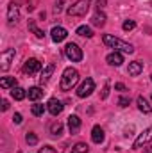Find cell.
I'll use <instances>...</instances> for the list:
<instances>
[{
  "label": "cell",
  "instance_id": "21",
  "mask_svg": "<svg viewBox=\"0 0 152 153\" xmlns=\"http://www.w3.org/2000/svg\"><path fill=\"white\" fill-rule=\"evenodd\" d=\"M14 85H16V78L14 76H4L0 80V87L2 89H13Z\"/></svg>",
  "mask_w": 152,
  "mask_h": 153
},
{
  "label": "cell",
  "instance_id": "31",
  "mask_svg": "<svg viewBox=\"0 0 152 153\" xmlns=\"http://www.w3.org/2000/svg\"><path fill=\"white\" fill-rule=\"evenodd\" d=\"M39 153H57V152H56L52 146H43V148L39 150Z\"/></svg>",
  "mask_w": 152,
  "mask_h": 153
},
{
  "label": "cell",
  "instance_id": "4",
  "mask_svg": "<svg viewBox=\"0 0 152 153\" xmlns=\"http://www.w3.org/2000/svg\"><path fill=\"white\" fill-rule=\"evenodd\" d=\"M65 55H66L72 62L82 61V50L79 48V45H75V43H68V45L65 46Z\"/></svg>",
  "mask_w": 152,
  "mask_h": 153
},
{
  "label": "cell",
  "instance_id": "8",
  "mask_svg": "<svg viewBox=\"0 0 152 153\" xmlns=\"http://www.w3.org/2000/svg\"><path fill=\"white\" fill-rule=\"evenodd\" d=\"M18 20H20V7H18L16 2H11L9 4V9H7V23L9 25H14Z\"/></svg>",
  "mask_w": 152,
  "mask_h": 153
},
{
  "label": "cell",
  "instance_id": "23",
  "mask_svg": "<svg viewBox=\"0 0 152 153\" xmlns=\"http://www.w3.org/2000/svg\"><path fill=\"white\" fill-rule=\"evenodd\" d=\"M77 34H79V36H82V38H93V30H91L90 27H86V25L77 27Z\"/></svg>",
  "mask_w": 152,
  "mask_h": 153
},
{
  "label": "cell",
  "instance_id": "5",
  "mask_svg": "<svg viewBox=\"0 0 152 153\" xmlns=\"http://www.w3.org/2000/svg\"><path fill=\"white\" fill-rule=\"evenodd\" d=\"M14 55H16L14 48H7L5 52H2V55H0V70L2 71H7L11 68V62L14 61Z\"/></svg>",
  "mask_w": 152,
  "mask_h": 153
},
{
  "label": "cell",
  "instance_id": "12",
  "mask_svg": "<svg viewBox=\"0 0 152 153\" xmlns=\"http://www.w3.org/2000/svg\"><path fill=\"white\" fill-rule=\"evenodd\" d=\"M106 61H108V64L109 66H122L123 64V57H122V53L120 52H111L108 57H106Z\"/></svg>",
  "mask_w": 152,
  "mask_h": 153
},
{
  "label": "cell",
  "instance_id": "14",
  "mask_svg": "<svg viewBox=\"0 0 152 153\" xmlns=\"http://www.w3.org/2000/svg\"><path fill=\"white\" fill-rule=\"evenodd\" d=\"M141 71H143V62H140V61H132L127 68V73L131 76H138Z\"/></svg>",
  "mask_w": 152,
  "mask_h": 153
},
{
  "label": "cell",
  "instance_id": "32",
  "mask_svg": "<svg viewBox=\"0 0 152 153\" xmlns=\"http://www.w3.org/2000/svg\"><path fill=\"white\" fill-rule=\"evenodd\" d=\"M13 121H14V125H20V123H22V114L16 112V114L13 116Z\"/></svg>",
  "mask_w": 152,
  "mask_h": 153
},
{
  "label": "cell",
  "instance_id": "24",
  "mask_svg": "<svg viewBox=\"0 0 152 153\" xmlns=\"http://www.w3.org/2000/svg\"><path fill=\"white\" fill-rule=\"evenodd\" d=\"M63 134V125L57 121V123H52L50 125V135H54V137H59Z\"/></svg>",
  "mask_w": 152,
  "mask_h": 153
},
{
  "label": "cell",
  "instance_id": "11",
  "mask_svg": "<svg viewBox=\"0 0 152 153\" xmlns=\"http://www.w3.org/2000/svg\"><path fill=\"white\" fill-rule=\"evenodd\" d=\"M50 38H52L54 43H61V41H65V39L68 38V30L65 27H54L50 30Z\"/></svg>",
  "mask_w": 152,
  "mask_h": 153
},
{
  "label": "cell",
  "instance_id": "3",
  "mask_svg": "<svg viewBox=\"0 0 152 153\" xmlns=\"http://www.w3.org/2000/svg\"><path fill=\"white\" fill-rule=\"evenodd\" d=\"M90 2H91V0H75V2L66 9L68 16H84V14L88 13V9H90Z\"/></svg>",
  "mask_w": 152,
  "mask_h": 153
},
{
  "label": "cell",
  "instance_id": "2",
  "mask_svg": "<svg viewBox=\"0 0 152 153\" xmlns=\"http://www.w3.org/2000/svg\"><path fill=\"white\" fill-rule=\"evenodd\" d=\"M79 82V71L75 68H66L61 76V89L63 91H72Z\"/></svg>",
  "mask_w": 152,
  "mask_h": 153
},
{
  "label": "cell",
  "instance_id": "25",
  "mask_svg": "<svg viewBox=\"0 0 152 153\" xmlns=\"http://www.w3.org/2000/svg\"><path fill=\"white\" fill-rule=\"evenodd\" d=\"M31 112H32V116H36V117H41L43 112H45V107H43L41 103H34V105L31 107Z\"/></svg>",
  "mask_w": 152,
  "mask_h": 153
},
{
  "label": "cell",
  "instance_id": "34",
  "mask_svg": "<svg viewBox=\"0 0 152 153\" xmlns=\"http://www.w3.org/2000/svg\"><path fill=\"white\" fill-rule=\"evenodd\" d=\"M9 109V102L7 100H2V111H7Z\"/></svg>",
  "mask_w": 152,
  "mask_h": 153
},
{
  "label": "cell",
  "instance_id": "6",
  "mask_svg": "<svg viewBox=\"0 0 152 153\" xmlns=\"http://www.w3.org/2000/svg\"><path fill=\"white\" fill-rule=\"evenodd\" d=\"M93 91H95V82H93V78H86V80L79 85L77 96H79V98H86V96H90Z\"/></svg>",
  "mask_w": 152,
  "mask_h": 153
},
{
  "label": "cell",
  "instance_id": "1",
  "mask_svg": "<svg viewBox=\"0 0 152 153\" xmlns=\"http://www.w3.org/2000/svg\"><path fill=\"white\" fill-rule=\"evenodd\" d=\"M102 43L108 46V48H113L114 52H125V53H132L134 52V46L127 41H122V39L114 38L111 34H104L102 36Z\"/></svg>",
  "mask_w": 152,
  "mask_h": 153
},
{
  "label": "cell",
  "instance_id": "16",
  "mask_svg": "<svg viewBox=\"0 0 152 153\" xmlns=\"http://www.w3.org/2000/svg\"><path fill=\"white\" fill-rule=\"evenodd\" d=\"M43 94H45V91L38 87V85H34V87H31L29 91H27V96H29V100H32V102H38L39 98H43Z\"/></svg>",
  "mask_w": 152,
  "mask_h": 153
},
{
  "label": "cell",
  "instance_id": "13",
  "mask_svg": "<svg viewBox=\"0 0 152 153\" xmlns=\"http://www.w3.org/2000/svg\"><path fill=\"white\" fill-rule=\"evenodd\" d=\"M104 130H102V126H93V130H91V141L95 143V144H100V143H104Z\"/></svg>",
  "mask_w": 152,
  "mask_h": 153
},
{
  "label": "cell",
  "instance_id": "28",
  "mask_svg": "<svg viewBox=\"0 0 152 153\" xmlns=\"http://www.w3.org/2000/svg\"><path fill=\"white\" fill-rule=\"evenodd\" d=\"M134 27H136V22H134V20H125V22H123V25H122V29H123V30H132Z\"/></svg>",
  "mask_w": 152,
  "mask_h": 153
},
{
  "label": "cell",
  "instance_id": "29",
  "mask_svg": "<svg viewBox=\"0 0 152 153\" xmlns=\"http://www.w3.org/2000/svg\"><path fill=\"white\" fill-rule=\"evenodd\" d=\"M118 105H120V107H127V105H129V98H127V96H120V98H118Z\"/></svg>",
  "mask_w": 152,
  "mask_h": 153
},
{
  "label": "cell",
  "instance_id": "10",
  "mask_svg": "<svg viewBox=\"0 0 152 153\" xmlns=\"http://www.w3.org/2000/svg\"><path fill=\"white\" fill-rule=\"evenodd\" d=\"M47 111H48L52 116H59L61 112H63V102L57 100V98H50L48 103H47Z\"/></svg>",
  "mask_w": 152,
  "mask_h": 153
},
{
  "label": "cell",
  "instance_id": "33",
  "mask_svg": "<svg viewBox=\"0 0 152 153\" xmlns=\"http://www.w3.org/2000/svg\"><path fill=\"white\" fill-rule=\"evenodd\" d=\"M114 89H118V91H127V87H125L123 84H114Z\"/></svg>",
  "mask_w": 152,
  "mask_h": 153
},
{
  "label": "cell",
  "instance_id": "19",
  "mask_svg": "<svg viewBox=\"0 0 152 153\" xmlns=\"http://www.w3.org/2000/svg\"><path fill=\"white\" fill-rule=\"evenodd\" d=\"M54 70H56V64H48L43 71H41V76H39V80H41V84H45V82H48V78L52 76V73H54Z\"/></svg>",
  "mask_w": 152,
  "mask_h": 153
},
{
  "label": "cell",
  "instance_id": "30",
  "mask_svg": "<svg viewBox=\"0 0 152 153\" xmlns=\"http://www.w3.org/2000/svg\"><path fill=\"white\" fill-rule=\"evenodd\" d=\"M108 94H109V84L106 82V85H104V89H102V94H100V98H102V100H106V98H108Z\"/></svg>",
  "mask_w": 152,
  "mask_h": 153
},
{
  "label": "cell",
  "instance_id": "20",
  "mask_svg": "<svg viewBox=\"0 0 152 153\" xmlns=\"http://www.w3.org/2000/svg\"><path fill=\"white\" fill-rule=\"evenodd\" d=\"M136 103H138V109L143 112V114H149V112H152V107L149 105V102L143 98V96H138V100H136Z\"/></svg>",
  "mask_w": 152,
  "mask_h": 153
},
{
  "label": "cell",
  "instance_id": "26",
  "mask_svg": "<svg viewBox=\"0 0 152 153\" xmlns=\"http://www.w3.org/2000/svg\"><path fill=\"white\" fill-rule=\"evenodd\" d=\"M88 152H90V148L84 143H77L75 146L72 148V153H88Z\"/></svg>",
  "mask_w": 152,
  "mask_h": 153
},
{
  "label": "cell",
  "instance_id": "35",
  "mask_svg": "<svg viewBox=\"0 0 152 153\" xmlns=\"http://www.w3.org/2000/svg\"><path fill=\"white\" fill-rule=\"evenodd\" d=\"M104 4H106V0H99V2H97V7H99V11H100V7H104Z\"/></svg>",
  "mask_w": 152,
  "mask_h": 153
},
{
  "label": "cell",
  "instance_id": "15",
  "mask_svg": "<svg viewBox=\"0 0 152 153\" xmlns=\"http://www.w3.org/2000/svg\"><path fill=\"white\" fill-rule=\"evenodd\" d=\"M79 128H81V117L75 114L70 116L68 117V130H70V134H77Z\"/></svg>",
  "mask_w": 152,
  "mask_h": 153
},
{
  "label": "cell",
  "instance_id": "37",
  "mask_svg": "<svg viewBox=\"0 0 152 153\" xmlns=\"http://www.w3.org/2000/svg\"><path fill=\"white\" fill-rule=\"evenodd\" d=\"M150 78H152V76H150Z\"/></svg>",
  "mask_w": 152,
  "mask_h": 153
},
{
  "label": "cell",
  "instance_id": "18",
  "mask_svg": "<svg viewBox=\"0 0 152 153\" xmlns=\"http://www.w3.org/2000/svg\"><path fill=\"white\" fill-rule=\"evenodd\" d=\"M11 96L20 102V100H23V98L27 96V91H25L23 87H20V85H14V87L11 89Z\"/></svg>",
  "mask_w": 152,
  "mask_h": 153
},
{
  "label": "cell",
  "instance_id": "22",
  "mask_svg": "<svg viewBox=\"0 0 152 153\" xmlns=\"http://www.w3.org/2000/svg\"><path fill=\"white\" fill-rule=\"evenodd\" d=\"M29 30H31L36 38H39V39L45 38V32H43L41 29H38V25H36V22H34V20H29Z\"/></svg>",
  "mask_w": 152,
  "mask_h": 153
},
{
  "label": "cell",
  "instance_id": "36",
  "mask_svg": "<svg viewBox=\"0 0 152 153\" xmlns=\"http://www.w3.org/2000/svg\"><path fill=\"white\" fill-rule=\"evenodd\" d=\"M143 153H152V146H150V148H147V150H145Z\"/></svg>",
  "mask_w": 152,
  "mask_h": 153
},
{
  "label": "cell",
  "instance_id": "27",
  "mask_svg": "<svg viewBox=\"0 0 152 153\" xmlns=\"http://www.w3.org/2000/svg\"><path fill=\"white\" fill-rule=\"evenodd\" d=\"M25 141H27V144L34 146V144L38 143V135H36V134H32V132H29V134L25 135Z\"/></svg>",
  "mask_w": 152,
  "mask_h": 153
},
{
  "label": "cell",
  "instance_id": "9",
  "mask_svg": "<svg viewBox=\"0 0 152 153\" xmlns=\"http://www.w3.org/2000/svg\"><path fill=\"white\" fill-rule=\"evenodd\" d=\"M41 62H39L38 59H27L25 61V64H23V71L27 73V75H34V73H38V71H41Z\"/></svg>",
  "mask_w": 152,
  "mask_h": 153
},
{
  "label": "cell",
  "instance_id": "17",
  "mask_svg": "<svg viewBox=\"0 0 152 153\" xmlns=\"http://www.w3.org/2000/svg\"><path fill=\"white\" fill-rule=\"evenodd\" d=\"M91 23H93L95 27H104V25H106V14H104L102 11H97V13L93 14V18H91Z\"/></svg>",
  "mask_w": 152,
  "mask_h": 153
},
{
  "label": "cell",
  "instance_id": "7",
  "mask_svg": "<svg viewBox=\"0 0 152 153\" xmlns=\"http://www.w3.org/2000/svg\"><path fill=\"white\" fill-rule=\"evenodd\" d=\"M150 141H152V126H149V128H145V130L136 137V141L132 143V148L138 150V148H141L143 144H147V143H150Z\"/></svg>",
  "mask_w": 152,
  "mask_h": 153
}]
</instances>
